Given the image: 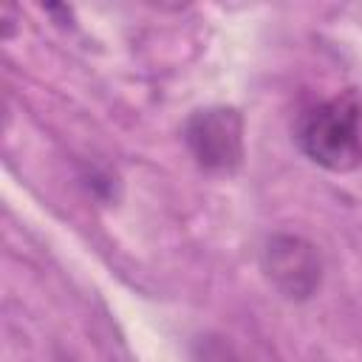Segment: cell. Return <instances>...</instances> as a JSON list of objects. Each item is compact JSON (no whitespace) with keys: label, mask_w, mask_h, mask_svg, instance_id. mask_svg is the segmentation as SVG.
I'll return each instance as SVG.
<instances>
[{"label":"cell","mask_w":362,"mask_h":362,"mask_svg":"<svg viewBox=\"0 0 362 362\" xmlns=\"http://www.w3.org/2000/svg\"><path fill=\"white\" fill-rule=\"evenodd\" d=\"M300 150L331 173H348L362 164V99L342 90L308 107L294 133Z\"/></svg>","instance_id":"6da1fadb"},{"label":"cell","mask_w":362,"mask_h":362,"mask_svg":"<svg viewBox=\"0 0 362 362\" xmlns=\"http://www.w3.org/2000/svg\"><path fill=\"white\" fill-rule=\"evenodd\" d=\"M260 269L266 280L286 300H294V303L314 297L322 283V257L317 246L288 232H277L266 238L260 249Z\"/></svg>","instance_id":"7a4b0ae2"},{"label":"cell","mask_w":362,"mask_h":362,"mask_svg":"<svg viewBox=\"0 0 362 362\" xmlns=\"http://www.w3.org/2000/svg\"><path fill=\"white\" fill-rule=\"evenodd\" d=\"M184 141L198 167L232 173L243 161V116L223 105L195 110L184 124Z\"/></svg>","instance_id":"3957f363"},{"label":"cell","mask_w":362,"mask_h":362,"mask_svg":"<svg viewBox=\"0 0 362 362\" xmlns=\"http://www.w3.org/2000/svg\"><path fill=\"white\" fill-rule=\"evenodd\" d=\"M195 362H249L226 337L206 334L195 342Z\"/></svg>","instance_id":"277c9868"}]
</instances>
